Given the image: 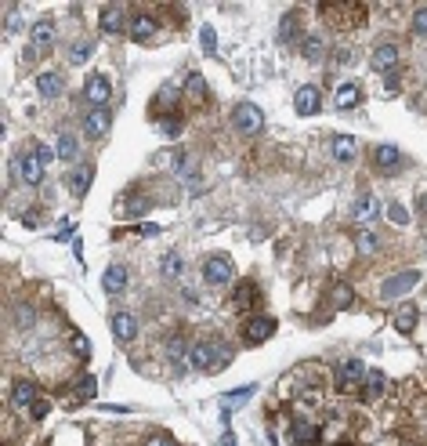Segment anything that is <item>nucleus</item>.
I'll return each mask as SVG.
<instances>
[{
  "label": "nucleus",
  "mask_w": 427,
  "mask_h": 446,
  "mask_svg": "<svg viewBox=\"0 0 427 446\" xmlns=\"http://www.w3.org/2000/svg\"><path fill=\"white\" fill-rule=\"evenodd\" d=\"M91 178H94V171H91V167H77V171H72V175H69V189H72V196H87Z\"/></svg>",
  "instance_id": "4be33fe9"
},
{
  "label": "nucleus",
  "mask_w": 427,
  "mask_h": 446,
  "mask_svg": "<svg viewBox=\"0 0 427 446\" xmlns=\"http://www.w3.org/2000/svg\"><path fill=\"white\" fill-rule=\"evenodd\" d=\"M250 395H254V385H246V388H239V392H224V403H229V407L236 403V407H239V403L250 399Z\"/></svg>",
  "instance_id": "e433bc0d"
},
{
  "label": "nucleus",
  "mask_w": 427,
  "mask_h": 446,
  "mask_svg": "<svg viewBox=\"0 0 427 446\" xmlns=\"http://www.w3.org/2000/svg\"><path fill=\"white\" fill-rule=\"evenodd\" d=\"M185 94L192 98V102H203V98H207V80L199 77V73H189V77H185Z\"/></svg>",
  "instance_id": "cd10ccee"
},
{
  "label": "nucleus",
  "mask_w": 427,
  "mask_h": 446,
  "mask_svg": "<svg viewBox=\"0 0 427 446\" xmlns=\"http://www.w3.org/2000/svg\"><path fill=\"white\" fill-rule=\"evenodd\" d=\"M322 55H326V44H322V37H319V33L305 37V58H312V62H322Z\"/></svg>",
  "instance_id": "7c9ffc66"
},
{
  "label": "nucleus",
  "mask_w": 427,
  "mask_h": 446,
  "mask_svg": "<svg viewBox=\"0 0 427 446\" xmlns=\"http://www.w3.org/2000/svg\"><path fill=\"white\" fill-rule=\"evenodd\" d=\"M275 330H279V327H275L272 316H254V319H246V323H243V341H246V345H261V341H268Z\"/></svg>",
  "instance_id": "20e7f679"
},
{
  "label": "nucleus",
  "mask_w": 427,
  "mask_h": 446,
  "mask_svg": "<svg viewBox=\"0 0 427 446\" xmlns=\"http://www.w3.org/2000/svg\"><path fill=\"white\" fill-rule=\"evenodd\" d=\"M333 106L337 109H355L359 106V84H340L333 94Z\"/></svg>",
  "instance_id": "aec40b11"
},
{
  "label": "nucleus",
  "mask_w": 427,
  "mask_h": 446,
  "mask_svg": "<svg viewBox=\"0 0 427 446\" xmlns=\"http://www.w3.org/2000/svg\"><path fill=\"white\" fill-rule=\"evenodd\" d=\"M203 280H207V283H214V287H224V283L232 280V261L224 258V254L207 258V261H203Z\"/></svg>",
  "instance_id": "39448f33"
},
{
  "label": "nucleus",
  "mask_w": 427,
  "mask_h": 446,
  "mask_svg": "<svg viewBox=\"0 0 427 446\" xmlns=\"http://www.w3.org/2000/svg\"><path fill=\"white\" fill-rule=\"evenodd\" d=\"M94 378L91 374H84V378H77V399H94Z\"/></svg>",
  "instance_id": "f704fd0d"
},
{
  "label": "nucleus",
  "mask_w": 427,
  "mask_h": 446,
  "mask_svg": "<svg viewBox=\"0 0 427 446\" xmlns=\"http://www.w3.org/2000/svg\"><path fill=\"white\" fill-rule=\"evenodd\" d=\"M84 94H87V102H91V106H98V109H102V106L109 102V94H113V87H109V77H102V73H91V77H87V84H84Z\"/></svg>",
  "instance_id": "6e6552de"
},
{
  "label": "nucleus",
  "mask_w": 427,
  "mask_h": 446,
  "mask_svg": "<svg viewBox=\"0 0 427 446\" xmlns=\"http://www.w3.org/2000/svg\"><path fill=\"white\" fill-rule=\"evenodd\" d=\"M181 128H185L181 113H163V116H160V131H163L167 138H178V135H181Z\"/></svg>",
  "instance_id": "c756f323"
},
{
  "label": "nucleus",
  "mask_w": 427,
  "mask_h": 446,
  "mask_svg": "<svg viewBox=\"0 0 427 446\" xmlns=\"http://www.w3.org/2000/svg\"><path fill=\"white\" fill-rule=\"evenodd\" d=\"M366 374H369V370H366V363H362V359H344V363H340V370H337V388H340V392H348L351 385H362V381H366Z\"/></svg>",
  "instance_id": "423d86ee"
},
{
  "label": "nucleus",
  "mask_w": 427,
  "mask_h": 446,
  "mask_svg": "<svg viewBox=\"0 0 427 446\" xmlns=\"http://www.w3.org/2000/svg\"><path fill=\"white\" fill-rule=\"evenodd\" d=\"M69 349L77 352L80 359H87V356H91V341H87L80 330H69Z\"/></svg>",
  "instance_id": "2f4dec72"
},
{
  "label": "nucleus",
  "mask_w": 427,
  "mask_h": 446,
  "mask_svg": "<svg viewBox=\"0 0 427 446\" xmlns=\"http://www.w3.org/2000/svg\"><path fill=\"white\" fill-rule=\"evenodd\" d=\"M102 287H106V294H120L123 287H127V265L113 261V265L106 268V276H102Z\"/></svg>",
  "instance_id": "2eb2a0df"
},
{
  "label": "nucleus",
  "mask_w": 427,
  "mask_h": 446,
  "mask_svg": "<svg viewBox=\"0 0 427 446\" xmlns=\"http://www.w3.org/2000/svg\"><path fill=\"white\" fill-rule=\"evenodd\" d=\"M87 55H91V44H87V40H80V44H72L69 62H72V66H84V62H87Z\"/></svg>",
  "instance_id": "c9c22d12"
},
{
  "label": "nucleus",
  "mask_w": 427,
  "mask_h": 446,
  "mask_svg": "<svg viewBox=\"0 0 427 446\" xmlns=\"http://www.w3.org/2000/svg\"><path fill=\"white\" fill-rule=\"evenodd\" d=\"M348 302H351V290H348V287H337V290H333V305H337V309H344Z\"/></svg>",
  "instance_id": "79ce46f5"
},
{
  "label": "nucleus",
  "mask_w": 427,
  "mask_h": 446,
  "mask_svg": "<svg viewBox=\"0 0 427 446\" xmlns=\"http://www.w3.org/2000/svg\"><path fill=\"white\" fill-rule=\"evenodd\" d=\"M232 120H236V131L243 135H257L261 131V123H265V113L254 106V102H239L232 109Z\"/></svg>",
  "instance_id": "7ed1b4c3"
},
{
  "label": "nucleus",
  "mask_w": 427,
  "mask_h": 446,
  "mask_svg": "<svg viewBox=\"0 0 427 446\" xmlns=\"http://www.w3.org/2000/svg\"><path fill=\"white\" fill-rule=\"evenodd\" d=\"M109 128H113L109 109H91V113H87V120H84L87 138H102V135H109Z\"/></svg>",
  "instance_id": "f8f14e48"
},
{
  "label": "nucleus",
  "mask_w": 427,
  "mask_h": 446,
  "mask_svg": "<svg viewBox=\"0 0 427 446\" xmlns=\"http://www.w3.org/2000/svg\"><path fill=\"white\" fill-rule=\"evenodd\" d=\"M319 102H322V91H319L315 84H305V87L293 94V109H297L300 116H312V113L319 109Z\"/></svg>",
  "instance_id": "1a4fd4ad"
},
{
  "label": "nucleus",
  "mask_w": 427,
  "mask_h": 446,
  "mask_svg": "<svg viewBox=\"0 0 427 446\" xmlns=\"http://www.w3.org/2000/svg\"><path fill=\"white\" fill-rule=\"evenodd\" d=\"M123 26H127V11H123L120 4H106L102 8V30L106 33H123Z\"/></svg>",
  "instance_id": "dca6fc26"
},
{
  "label": "nucleus",
  "mask_w": 427,
  "mask_h": 446,
  "mask_svg": "<svg viewBox=\"0 0 427 446\" xmlns=\"http://www.w3.org/2000/svg\"><path fill=\"white\" fill-rule=\"evenodd\" d=\"M395 62H398V47L395 44H381L373 51V69L381 73V69H395Z\"/></svg>",
  "instance_id": "6ab92c4d"
},
{
  "label": "nucleus",
  "mask_w": 427,
  "mask_h": 446,
  "mask_svg": "<svg viewBox=\"0 0 427 446\" xmlns=\"http://www.w3.org/2000/svg\"><path fill=\"white\" fill-rule=\"evenodd\" d=\"M373 214H376V196L362 192V196H359V204H355V211H351V218H355V221H369Z\"/></svg>",
  "instance_id": "c85d7f7f"
},
{
  "label": "nucleus",
  "mask_w": 427,
  "mask_h": 446,
  "mask_svg": "<svg viewBox=\"0 0 427 446\" xmlns=\"http://www.w3.org/2000/svg\"><path fill=\"white\" fill-rule=\"evenodd\" d=\"M15 167H18V178L26 182V185H40L44 182V171H47V163H44V156L37 153V149H26V153L15 160Z\"/></svg>",
  "instance_id": "f03ea898"
},
{
  "label": "nucleus",
  "mask_w": 427,
  "mask_h": 446,
  "mask_svg": "<svg viewBox=\"0 0 427 446\" xmlns=\"http://www.w3.org/2000/svg\"><path fill=\"white\" fill-rule=\"evenodd\" d=\"M229 345H221V341H196L192 349H189V363L196 370H217L229 363Z\"/></svg>",
  "instance_id": "f257e3e1"
},
{
  "label": "nucleus",
  "mask_w": 427,
  "mask_h": 446,
  "mask_svg": "<svg viewBox=\"0 0 427 446\" xmlns=\"http://www.w3.org/2000/svg\"><path fill=\"white\" fill-rule=\"evenodd\" d=\"M416 283H420V272H398V276H391V280L381 283V297H384V302H391V297L413 290Z\"/></svg>",
  "instance_id": "0eeeda50"
},
{
  "label": "nucleus",
  "mask_w": 427,
  "mask_h": 446,
  "mask_svg": "<svg viewBox=\"0 0 427 446\" xmlns=\"http://www.w3.org/2000/svg\"><path fill=\"white\" fill-rule=\"evenodd\" d=\"M355 138H348V135H340V138H333V160H340V163H351L355 160Z\"/></svg>",
  "instance_id": "5701e85b"
},
{
  "label": "nucleus",
  "mask_w": 427,
  "mask_h": 446,
  "mask_svg": "<svg viewBox=\"0 0 427 446\" xmlns=\"http://www.w3.org/2000/svg\"><path fill=\"white\" fill-rule=\"evenodd\" d=\"M381 251V236L376 233H359V254H376Z\"/></svg>",
  "instance_id": "473e14b6"
},
{
  "label": "nucleus",
  "mask_w": 427,
  "mask_h": 446,
  "mask_svg": "<svg viewBox=\"0 0 427 446\" xmlns=\"http://www.w3.org/2000/svg\"><path fill=\"white\" fill-rule=\"evenodd\" d=\"M145 446H174L170 435H153V439H145Z\"/></svg>",
  "instance_id": "37998d69"
},
{
  "label": "nucleus",
  "mask_w": 427,
  "mask_h": 446,
  "mask_svg": "<svg viewBox=\"0 0 427 446\" xmlns=\"http://www.w3.org/2000/svg\"><path fill=\"white\" fill-rule=\"evenodd\" d=\"M413 33L416 37H427V8H416L413 11Z\"/></svg>",
  "instance_id": "4c0bfd02"
},
{
  "label": "nucleus",
  "mask_w": 427,
  "mask_h": 446,
  "mask_svg": "<svg viewBox=\"0 0 427 446\" xmlns=\"http://www.w3.org/2000/svg\"><path fill=\"white\" fill-rule=\"evenodd\" d=\"M221 446H236V435H232V432H224V435H221Z\"/></svg>",
  "instance_id": "c03bdc74"
},
{
  "label": "nucleus",
  "mask_w": 427,
  "mask_h": 446,
  "mask_svg": "<svg viewBox=\"0 0 427 446\" xmlns=\"http://www.w3.org/2000/svg\"><path fill=\"white\" fill-rule=\"evenodd\" d=\"M257 302V287L250 283V280H243L239 287H236V294H232V305H236V312H246L250 305Z\"/></svg>",
  "instance_id": "a211bd4d"
},
{
  "label": "nucleus",
  "mask_w": 427,
  "mask_h": 446,
  "mask_svg": "<svg viewBox=\"0 0 427 446\" xmlns=\"http://www.w3.org/2000/svg\"><path fill=\"white\" fill-rule=\"evenodd\" d=\"M384 392H388V378L381 374V370H369L366 381H362V399H366V403H376Z\"/></svg>",
  "instance_id": "ddd939ff"
},
{
  "label": "nucleus",
  "mask_w": 427,
  "mask_h": 446,
  "mask_svg": "<svg viewBox=\"0 0 427 446\" xmlns=\"http://www.w3.org/2000/svg\"><path fill=\"white\" fill-rule=\"evenodd\" d=\"M388 218H391V221H398V225H406V221H409V214L402 211V204H388Z\"/></svg>",
  "instance_id": "ea45409f"
},
{
  "label": "nucleus",
  "mask_w": 427,
  "mask_h": 446,
  "mask_svg": "<svg viewBox=\"0 0 427 446\" xmlns=\"http://www.w3.org/2000/svg\"><path fill=\"white\" fill-rule=\"evenodd\" d=\"M113 337H116L120 345H131V341L138 337V319H134L131 312H116V316H113Z\"/></svg>",
  "instance_id": "9d476101"
},
{
  "label": "nucleus",
  "mask_w": 427,
  "mask_h": 446,
  "mask_svg": "<svg viewBox=\"0 0 427 446\" xmlns=\"http://www.w3.org/2000/svg\"><path fill=\"white\" fill-rule=\"evenodd\" d=\"M30 414H33V421H44V417H47V414H51V403H47V399H37V403H33V410H30Z\"/></svg>",
  "instance_id": "a19ab883"
},
{
  "label": "nucleus",
  "mask_w": 427,
  "mask_h": 446,
  "mask_svg": "<svg viewBox=\"0 0 427 446\" xmlns=\"http://www.w3.org/2000/svg\"><path fill=\"white\" fill-rule=\"evenodd\" d=\"M181 268H185V265H181L178 254H167V258H163V272H167V276H181Z\"/></svg>",
  "instance_id": "58836bf2"
},
{
  "label": "nucleus",
  "mask_w": 427,
  "mask_h": 446,
  "mask_svg": "<svg viewBox=\"0 0 427 446\" xmlns=\"http://www.w3.org/2000/svg\"><path fill=\"white\" fill-rule=\"evenodd\" d=\"M416 319H420L416 305H402V309L395 312V327H398L402 334H413V330H416Z\"/></svg>",
  "instance_id": "412c9836"
},
{
  "label": "nucleus",
  "mask_w": 427,
  "mask_h": 446,
  "mask_svg": "<svg viewBox=\"0 0 427 446\" xmlns=\"http://www.w3.org/2000/svg\"><path fill=\"white\" fill-rule=\"evenodd\" d=\"M55 153H58L62 160H77V153H80V149H77V135H72V131H62Z\"/></svg>",
  "instance_id": "bb28decb"
},
{
  "label": "nucleus",
  "mask_w": 427,
  "mask_h": 446,
  "mask_svg": "<svg viewBox=\"0 0 427 446\" xmlns=\"http://www.w3.org/2000/svg\"><path fill=\"white\" fill-rule=\"evenodd\" d=\"M11 399H15V407H22V410H33V403L40 399V395H37V385H33V381H26V378L15 381Z\"/></svg>",
  "instance_id": "4468645a"
},
{
  "label": "nucleus",
  "mask_w": 427,
  "mask_h": 446,
  "mask_svg": "<svg viewBox=\"0 0 427 446\" xmlns=\"http://www.w3.org/2000/svg\"><path fill=\"white\" fill-rule=\"evenodd\" d=\"M398 163H402V153H398V145H376V167L391 171V167H398Z\"/></svg>",
  "instance_id": "a878e982"
},
{
  "label": "nucleus",
  "mask_w": 427,
  "mask_h": 446,
  "mask_svg": "<svg viewBox=\"0 0 427 446\" xmlns=\"http://www.w3.org/2000/svg\"><path fill=\"white\" fill-rule=\"evenodd\" d=\"M153 33H156V22L148 18V15H134V22H131V37L145 44V40L153 37Z\"/></svg>",
  "instance_id": "393cba45"
},
{
  "label": "nucleus",
  "mask_w": 427,
  "mask_h": 446,
  "mask_svg": "<svg viewBox=\"0 0 427 446\" xmlns=\"http://www.w3.org/2000/svg\"><path fill=\"white\" fill-rule=\"evenodd\" d=\"M51 40H55V26L47 18H40L37 26H33V51L40 55V51H47L51 47Z\"/></svg>",
  "instance_id": "f3484780"
},
{
  "label": "nucleus",
  "mask_w": 427,
  "mask_h": 446,
  "mask_svg": "<svg viewBox=\"0 0 427 446\" xmlns=\"http://www.w3.org/2000/svg\"><path fill=\"white\" fill-rule=\"evenodd\" d=\"M37 91H40L44 98L62 94V77H58V73H40V77H37Z\"/></svg>",
  "instance_id": "b1692460"
},
{
  "label": "nucleus",
  "mask_w": 427,
  "mask_h": 446,
  "mask_svg": "<svg viewBox=\"0 0 427 446\" xmlns=\"http://www.w3.org/2000/svg\"><path fill=\"white\" fill-rule=\"evenodd\" d=\"M286 439H290V446H312L319 439V428L312 425V421H293V425L286 428Z\"/></svg>",
  "instance_id": "9b49d317"
},
{
  "label": "nucleus",
  "mask_w": 427,
  "mask_h": 446,
  "mask_svg": "<svg viewBox=\"0 0 427 446\" xmlns=\"http://www.w3.org/2000/svg\"><path fill=\"white\" fill-rule=\"evenodd\" d=\"M199 47H203L207 55L217 51V30H214V26H203V30H199Z\"/></svg>",
  "instance_id": "72a5a7b5"
}]
</instances>
